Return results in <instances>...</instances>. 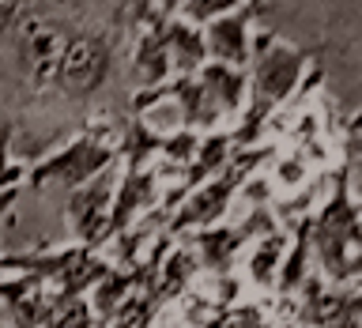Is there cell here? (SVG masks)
Here are the masks:
<instances>
[{
    "label": "cell",
    "mask_w": 362,
    "mask_h": 328,
    "mask_svg": "<svg viewBox=\"0 0 362 328\" xmlns=\"http://www.w3.org/2000/svg\"><path fill=\"white\" fill-rule=\"evenodd\" d=\"M16 197H19V189H8L4 197H0V219H4V215H8V208H11V204H16ZM0 268H4V253H0Z\"/></svg>",
    "instance_id": "13"
},
{
    "label": "cell",
    "mask_w": 362,
    "mask_h": 328,
    "mask_svg": "<svg viewBox=\"0 0 362 328\" xmlns=\"http://www.w3.org/2000/svg\"><path fill=\"white\" fill-rule=\"evenodd\" d=\"M117 163V121H87L64 147H57L27 170V185L34 197L45 189H61L64 197L95 181L102 170Z\"/></svg>",
    "instance_id": "2"
},
{
    "label": "cell",
    "mask_w": 362,
    "mask_h": 328,
    "mask_svg": "<svg viewBox=\"0 0 362 328\" xmlns=\"http://www.w3.org/2000/svg\"><path fill=\"white\" fill-rule=\"evenodd\" d=\"M117 177H121V170H117V163H113L110 170H102L95 181H87L83 189H76V192L64 197V215H68V226H72L76 242L98 249V253H102V242H106Z\"/></svg>",
    "instance_id": "4"
},
{
    "label": "cell",
    "mask_w": 362,
    "mask_h": 328,
    "mask_svg": "<svg viewBox=\"0 0 362 328\" xmlns=\"http://www.w3.org/2000/svg\"><path fill=\"white\" fill-rule=\"evenodd\" d=\"M234 8H238V0H177L174 16L192 23V27H208L211 19H219Z\"/></svg>",
    "instance_id": "10"
},
{
    "label": "cell",
    "mask_w": 362,
    "mask_h": 328,
    "mask_svg": "<svg viewBox=\"0 0 362 328\" xmlns=\"http://www.w3.org/2000/svg\"><path fill=\"white\" fill-rule=\"evenodd\" d=\"M121 53H124L121 23H106V27L76 23V27H64L53 95H61V102H68V106H90L113 83Z\"/></svg>",
    "instance_id": "1"
},
{
    "label": "cell",
    "mask_w": 362,
    "mask_h": 328,
    "mask_svg": "<svg viewBox=\"0 0 362 328\" xmlns=\"http://www.w3.org/2000/svg\"><path fill=\"white\" fill-rule=\"evenodd\" d=\"M174 8H177V0H158V11H163L166 19H174Z\"/></svg>",
    "instance_id": "14"
},
{
    "label": "cell",
    "mask_w": 362,
    "mask_h": 328,
    "mask_svg": "<svg viewBox=\"0 0 362 328\" xmlns=\"http://www.w3.org/2000/svg\"><path fill=\"white\" fill-rule=\"evenodd\" d=\"M204 45H208V61L242 68L249 61V11H226L204 27Z\"/></svg>",
    "instance_id": "6"
},
{
    "label": "cell",
    "mask_w": 362,
    "mask_h": 328,
    "mask_svg": "<svg viewBox=\"0 0 362 328\" xmlns=\"http://www.w3.org/2000/svg\"><path fill=\"white\" fill-rule=\"evenodd\" d=\"M113 268L106 253L90 245H64V249H34V253H4V271H19V276L38 279L53 298H87L95 291V283Z\"/></svg>",
    "instance_id": "3"
},
{
    "label": "cell",
    "mask_w": 362,
    "mask_h": 328,
    "mask_svg": "<svg viewBox=\"0 0 362 328\" xmlns=\"http://www.w3.org/2000/svg\"><path fill=\"white\" fill-rule=\"evenodd\" d=\"M57 302L38 279L19 276V271H4L0 276V321L8 328H42L57 310Z\"/></svg>",
    "instance_id": "5"
},
{
    "label": "cell",
    "mask_w": 362,
    "mask_h": 328,
    "mask_svg": "<svg viewBox=\"0 0 362 328\" xmlns=\"http://www.w3.org/2000/svg\"><path fill=\"white\" fill-rule=\"evenodd\" d=\"M166 53L174 76H197L208 64V45H204V27H192L185 19H166Z\"/></svg>",
    "instance_id": "7"
},
{
    "label": "cell",
    "mask_w": 362,
    "mask_h": 328,
    "mask_svg": "<svg viewBox=\"0 0 362 328\" xmlns=\"http://www.w3.org/2000/svg\"><path fill=\"white\" fill-rule=\"evenodd\" d=\"M23 181H27V166L11 155V124H4V132H0V197L8 189H23Z\"/></svg>",
    "instance_id": "12"
},
{
    "label": "cell",
    "mask_w": 362,
    "mask_h": 328,
    "mask_svg": "<svg viewBox=\"0 0 362 328\" xmlns=\"http://www.w3.org/2000/svg\"><path fill=\"white\" fill-rule=\"evenodd\" d=\"M158 313H163V310H158L144 291H136L102 328H163V324H158Z\"/></svg>",
    "instance_id": "9"
},
{
    "label": "cell",
    "mask_w": 362,
    "mask_h": 328,
    "mask_svg": "<svg viewBox=\"0 0 362 328\" xmlns=\"http://www.w3.org/2000/svg\"><path fill=\"white\" fill-rule=\"evenodd\" d=\"M42 328H98V321L90 313L87 298H68V302H57V310L49 313V321Z\"/></svg>",
    "instance_id": "11"
},
{
    "label": "cell",
    "mask_w": 362,
    "mask_h": 328,
    "mask_svg": "<svg viewBox=\"0 0 362 328\" xmlns=\"http://www.w3.org/2000/svg\"><path fill=\"white\" fill-rule=\"evenodd\" d=\"M283 257H287V238H283V234H264V238H260V242L245 253V260H242L245 279L253 283V287H264V291L276 287Z\"/></svg>",
    "instance_id": "8"
}]
</instances>
